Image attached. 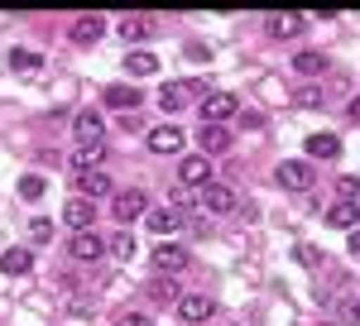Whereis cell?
<instances>
[{"instance_id":"14","label":"cell","mask_w":360,"mask_h":326,"mask_svg":"<svg viewBox=\"0 0 360 326\" xmlns=\"http://www.w3.org/2000/svg\"><path fill=\"white\" fill-rule=\"evenodd\" d=\"M202 115H207V125H221L226 115H236V96H226V91H212V96L202 101Z\"/></svg>"},{"instance_id":"20","label":"cell","mask_w":360,"mask_h":326,"mask_svg":"<svg viewBox=\"0 0 360 326\" xmlns=\"http://www.w3.org/2000/svg\"><path fill=\"white\" fill-rule=\"evenodd\" d=\"M298 29H303V15H269L264 20V34L269 39H293Z\"/></svg>"},{"instance_id":"32","label":"cell","mask_w":360,"mask_h":326,"mask_svg":"<svg viewBox=\"0 0 360 326\" xmlns=\"http://www.w3.org/2000/svg\"><path fill=\"white\" fill-rule=\"evenodd\" d=\"M29 240H39V244H44V240H53V226H49L44 216H34V221H29Z\"/></svg>"},{"instance_id":"23","label":"cell","mask_w":360,"mask_h":326,"mask_svg":"<svg viewBox=\"0 0 360 326\" xmlns=\"http://www.w3.org/2000/svg\"><path fill=\"white\" fill-rule=\"evenodd\" d=\"M202 149H207V154H226V149H231L226 125H207V130H202Z\"/></svg>"},{"instance_id":"28","label":"cell","mask_w":360,"mask_h":326,"mask_svg":"<svg viewBox=\"0 0 360 326\" xmlns=\"http://www.w3.org/2000/svg\"><path fill=\"white\" fill-rule=\"evenodd\" d=\"M336 317H341V326H360V302H356V298H341Z\"/></svg>"},{"instance_id":"35","label":"cell","mask_w":360,"mask_h":326,"mask_svg":"<svg viewBox=\"0 0 360 326\" xmlns=\"http://www.w3.org/2000/svg\"><path fill=\"white\" fill-rule=\"evenodd\" d=\"M351 197L360 202V178H341V202H351Z\"/></svg>"},{"instance_id":"9","label":"cell","mask_w":360,"mask_h":326,"mask_svg":"<svg viewBox=\"0 0 360 326\" xmlns=\"http://www.w3.org/2000/svg\"><path fill=\"white\" fill-rule=\"evenodd\" d=\"M307 159L312 163H332V159H341V139L336 135H307Z\"/></svg>"},{"instance_id":"4","label":"cell","mask_w":360,"mask_h":326,"mask_svg":"<svg viewBox=\"0 0 360 326\" xmlns=\"http://www.w3.org/2000/svg\"><path fill=\"white\" fill-rule=\"evenodd\" d=\"M178 178H183V188H212V159H207V154L183 159L178 163Z\"/></svg>"},{"instance_id":"7","label":"cell","mask_w":360,"mask_h":326,"mask_svg":"<svg viewBox=\"0 0 360 326\" xmlns=\"http://www.w3.org/2000/svg\"><path fill=\"white\" fill-rule=\"evenodd\" d=\"M154 20L149 15H130V20H120L115 25V34H120V44H144V39H154Z\"/></svg>"},{"instance_id":"38","label":"cell","mask_w":360,"mask_h":326,"mask_svg":"<svg viewBox=\"0 0 360 326\" xmlns=\"http://www.w3.org/2000/svg\"><path fill=\"white\" fill-rule=\"evenodd\" d=\"M351 249H356V254H360V230H351Z\"/></svg>"},{"instance_id":"31","label":"cell","mask_w":360,"mask_h":326,"mask_svg":"<svg viewBox=\"0 0 360 326\" xmlns=\"http://www.w3.org/2000/svg\"><path fill=\"white\" fill-rule=\"evenodd\" d=\"M111 254H120V259H130V254H135V240H130V230L111 235Z\"/></svg>"},{"instance_id":"30","label":"cell","mask_w":360,"mask_h":326,"mask_svg":"<svg viewBox=\"0 0 360 326\" xmlns=\"http://www.w3.org/2000/svg\"><path fill=\"white\" fill-rule=\"evenodd\" d=\"M20 197H25V202H34V197H44V178H39V173H29V178H20Z\"/></svg>"},{"instance_id":"22","label":"cell","mask_w":360,"mask_h":326,"mask_svg":"<svg viewBox=\"0 0 360 326\" xmlns=\"http://www.w3.org/2000/svg\"><path fill=\"white\" fill-rule=\"evenodd\" d=\"M125 67H130L135 77H154V72H159V58L149 53V48H135V53L125 58Z\"/></svg>"},{"instance_id":"8","label":"cell","mask_w":360,"mask_h":326,"mask_svg":"<svg viewBox=\"0 0 360 326\" xmlns=\"http://www.w3.org/2000/svg\"><path fill=\"white\" fill-rule=\"evenodd\" d=\"M63 221H68L72 230H91V221H96V207H91V197H72V202L63 207Z\"/></svg>"},{"instance_id":"15","label":"cell","mask_w":360,"mask_h":326,"mask_svg":"<svg viewBox=\"0 0 360 326\" xmlns=\"http://www.w3.org/2000/svg\"><path fill=\"white\" fill-rule=\"evenodd\" d=\"M356 221H360L356 202H332V207H327V226H332V230H356Z\"/></svg>"},{"instance_id":"1","label":"cell","mask_w":360,"mask_h":326,"mask_svg":"<svg viewBox=\"0 0 360 326\" xmlns=\"http://www.w3.org/2000/svg\"><path fill=\"white\" fill-rule=\"evenodd\" d=\"M312 183H317V173H312V159H283V163H278V188L307 192Z\"/></svg>"},{"instance_id":"17","label":"cell","mask_w":360,"mask_h":326,"mask_svg":"<svg viewBox=\"0 0 360 326\" xmlns=\"http://www.w3.org/2000/svg\"><path fill=\"white\" fill-rule=\"evenodd\" d=\"M106 192H111V173H96V168H91V173H77V197H91V202H96V197H106Z\"/></svg>"},{"instance_id":"6","label":"cell","mask_w":360,"mask_h":326,"mask_svg":"<svg viewBox=\"0 0 360 326\" xmlns=\"http://www.w3.org/2000/svg\"><path fill=\"white\" fill-rule=\"evenodd\" d=\"M212 312H217V302L207 298V293H188V298H178V317H183V322H207V317H212Z\"/></svg>"},{"instance_id":"25","label":"cell","mask_w":360,"mask_h":326,"mask_svg":"<svg viewBox=\"0 0 360 326\" xmlns=\"http://www.w3.org/2000/svg\"><path fill=\"white\" fill-rule=\"evenodd\" d=\"M96 159H101V144H91V149H77V154L68 159V168H72V173H91V168H96Z\"/></svg>"},{"instance_id":"16","label":"cell","mask_w":360,"mask_h":326,"mask_svg":"<svg viewBox=\"0 0 360 326\" xmlns=\"http://www.w3.org/2000/svg\"><path fill=\"white\" fill-rule=\"evenodd\" d=\"M197 86H188V82H164V91H159V106L164 110H183L188 101H193Z\"/></svg>"},{"instance_id":"27","label":"cell","mask_w":360,"mask_h":326,"mask_svg":"<svg viewBox=\"0 0 360 326\" xmlns=\"http://www.w3.org/2000/svg\"><path fill=\"white\" fill-rule=\"evenodd\" d=\"M10 67H15V72H39V53H29V48H15V53H10Z\"/></svg>"},{"instance_id":"36","label":"cell","mask_w":360,"mask_h":326,"mask_svg":"<svg viewBox=\"0 0 360 326\" xmlns=\"http://www.w3.org/2000/svg\"><path fill=\"white\" fill-rule=\"evenodd\" d=\"M298 106H322V91H317V86H307V91H298Z\"/></svg>"},{"instance_id":"18","label":"cell","mask_w":360,"mask_h":326,"mask_svg":"<svg viewBox=\"0 0 360 326\" xmlns=\"http://www.w3.org/2000/svg\"><path fill=\"white\" fill-rule=\"evenodd\" d=\"M101 101H106L111 110H135L139 106V91H135V86H125V82H115V86L101 91Z\"/></svg>"},{"instance_id":"24","label":"cell","mask_w":360,"mask_h":326,"mask_svg":"<svg viewBox=\"0 0 360 326\" xmlns=\"http://www.w3.org/2000/svg\"><path fill=\"white\" fill-rule=\"evenodd\" d=\"M293 67H298L303 77H312V72L322 77V72H327V58H322V53H312V48H307V53H298V58H293Z\"/></svg>"},{"instance_id":"12","label":"cell","mask_w":360,"mask_h":326,"mask_svg":"<svg viewBox=\"0 0 360 326\" xmlns=\"http://www.w3.org/2000/svg\"><path fill=\"white\" fill-rule=\"evenodd\" d=\"M149 230H154V235H159V240H164V235H173V230H178V226H183V211H178V207H159V211H149Z\"/></svg>"},{"instance_id":"3","label":"cell","mask_w":360,"mask_h":326,"mask_svg":"<svg viewBox=\"0 0 360 326\" xmlns=\"http://www.w3.org/2000/svg\"><path fill=\"white\" fill-rule=\"evenodd\" d=\"M68 249H72V259H82V264H96V259H101V254L111 249V240H101L96 230H77Z\"/></svg>"},{"instance_id":"37","label":"cell","mask_w":360,"mask_h":326,"mask_svg":"<svg viewBox=\"0 0 360 326\" xmlns=\"http://www.w3.org/2000/svg\"><path fill=\"white\" fill-rule=\"evenodd\" d=\"M346 115H351V120H356V125H360V96H356V101H351V106H346Z\"/></svg>"},{"instance_id":"13","label":"cell","mask_w":360,"mask_h":326,"mask_svg":"<svg viewBox=\"0 0 360 326\" xmlns=\"http://www.w3.org/2000/svg\"><path fill=\"white\" fill-rule=\"evenodd\" d=\"M154 269L164 273H178V269H188V249H178V244H159V249H154Z\"/></svg>"},{"instance_id":"10","label":"cell","mask_w":360,"mask_h":326,"mask_svg":"<svg viewBox=\"0 0 360 326\" xmlns=\"http://www.w3.org/2000/svg\"><path fill=\"white\" fill-rule=\"evenodd\" d=\"M101 34H106V20H101V15H82V20L72 25V44H77V48H91Z\"/></svg>"},{"instance_id":"29","label":"cell","mask_w":360,"mask_h":326,"mask_svg":"<svg viewBox=\"0 0 360 326\" xmlns=\"http://www.w3.org/2000/svg\"><path fill=\"white\" fill-rule=\"evenodd\" d=\"M298 264H303V269H322V264H327V254H322V249H312V244H298Z\"/></svg>"},{"instance_id":"11","label":"cell","mask_w":360,"mask_h":326,"mask_svg":"<svg viewBox=\"0 0 360 326\" xmlns=\"http://www.w3.org/2000/svg\"><path fill=\"white\" fill-rule=\"evenodd\" d=\"M183 130H178V125H159V130H149V149H154V154H178V149H183Z\"/></svg>"},{"instance_id":"26","label":"cell","mask_w":360,"mask_h":326,"mask_svg":"<svg viewBox=\"0 0 360 326\" xmlns=\"http://www.w3.org/2000/svg\"><path fill=\"white\" fill-rule=\"evenodd\" d=\"M144 293H149V302H178V288H173L168 278H154V283H149Z\"/></svg>"},{"instance_id":"19","label":"cell","mask_w":360,"mask_h":326,"mask_svg":"<svg viewBox=\"0 0 360 326\" xmlns=\"http://www.w3.org/2000/svg\"><path fill=\"white\" fill-rule=\"evenodd\" d=\"M202 207H207V211H236V192L221 188V183H212V188H202Z\"/></svg>"},{"instance_id":"33","label":"cell","mask_w":360,"mask_h":326,"mask_svg":"<svg viewBox=\"0 0 360 326\" xmlns=\"http://www.w3.org/2000/svg\"><path fill=\"white\" fill-rule=\"evenodd\" d=\"M68 312H72V317H86V312H91V298L72 293V298H68Z\"/></svg>"},{"instance_id":"21","label":"cell","mask_w":360,"mask_h":326,"mask_svg":"<svg viewBox=\"0 0 360 326\" xmlns=\"http://www.w3.org/2000/svg\"><path fill=\"white\" fill-rule=\"evenodd\" d=\"M34 269V249H5L0 254V273H29Z\"/></svg>"},{"instance_id":"34","label":"cell","mask_w":360,"mask_h":326,"mask_svg":"<svg viewBox=\"0 0 360 326\" xmlns=\"http://www.w3.org/2000/svg\"><path fill=\"white\" fill-rule=\"evenodd\" d=\"M115 326H154V322H149L144 312H120V317H115Z\"/></svg>"},{"instance_id":"2","label":"cell","mask_w":360,"mask_h":326,"mask_svg":"<svg viewBox=\"0 0 360 326\" xmlns=\"http://www.w3.org/2000/svg\"><path fill=\"white\" fill-rule=\"evenodd\" d=\"M111 211H115L120 226L135 221V216H149V197H144L139 188H125V192H115V197H111Z\"/></svg>"},{"instance_id":"5","label":"cell","mask_w":360,"mask_h":326,"mask_svg":"<svg viewBox=\"0 0 360 326\" xmlns=\"http://www.w3.org/2000/svg\"><path fill=\"white\" fill-rule=\"evenodd\" d=\"M72 135H77V149H91V144H101V115H96V110H77V120H72Z\"/></svg>"}]
</instances>
